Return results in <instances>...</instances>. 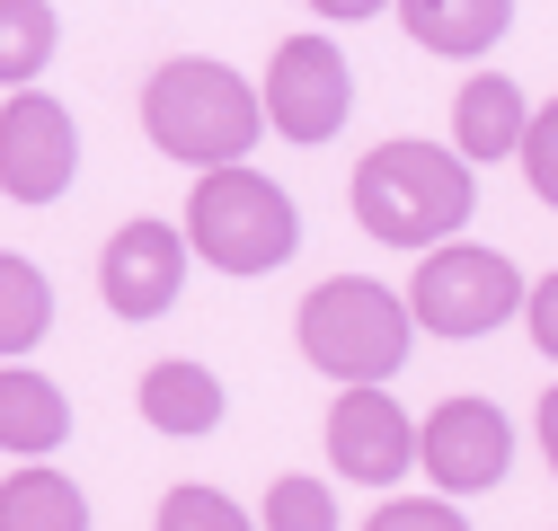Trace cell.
Wrapping results in <instances>:
<instances>
[{
  "label": "cell",
  "mask_w": 558,
  "mask_h": 531,
  "mask_svg": "<svg viewBox=\"0 0 558 531\" xmlns=\"http://www.w3.org/2000/svg\"><path fill=\"white\" fill-rule=\"evenodd\" d=\"M45 328H53V284L36 275L27 257L0 248V355H27Z\"/></svg>",
  "instance_id": "e0dca14e"
},
{
  "label": "cell",
  "mask_w": 558,
  "mask_h": 531,
  "mask_svg": "<svg viewBox=\"0 0 558 531\" xmlns=\"http://www.w3.org/2000/svg\"><path fill=\"white\" fill-rule=\"evenodd\" d=\"M390 10H399V27L416 45L444 53V62H470V53H487L514 27V0H390Z\"/></svg>",
  "instance_id": "7c38bea8"
},
{
  "label": "cell",
  "mask_w": 558,
  "mask_h": 531,
  "mask_svg": "<svg viewBox=\"0 0 558 531\" xmlns=\"http://www.w3.org/2000/svg\"><path fill=\"white\" fill-rule=\"evenodd\" d=\"M399 301H408L416 328H435V337H487V328L514 319L523 275H514V257L478 248V239H435V248H416V284Z\"/></svg>",
  "instance_id": "5b68a950"
},
{
  "label": "cell",
  "mask_w": 558,
  "mask_h": 531,
  "mask_svg": "<svg viewBox=\"0 0 558 531\" xmlns=\"http://www.w3.org/2000/svg\"><path fill=\"white\" fill-rule=\"evenodd\" d=\"M257 522H275V531H337V496L319 479H275V496H266Z\"/></svg>",
  "instance_id": "ac0fdd59"
},
{
  "label": "cell",
  "mask_w": 558,
  "mask_h": 531,
  "mask_svg": "<svg viewBox=\"0 0 558 531\" xmlns=\"http://www.w3.org/2000/svg\"><path fill=\"white\" fill-rule=\"evenodd\" d=\"M541 452H549V479H558V390L541 398Z\"/></svg>",
  "instance_id": "cb8c5ba5"
},
{
  "label": "cell",
  "mask_w": 558,
  "mask_h": 531,
  "mask_svg": "<svg viewBox=\"0 0 558 531\" xmlns=\"http://www.w3.org/2000/svg\"><path fill=\"white\" fill-rule=\"evenodd\" d=\"M416 460L435 470L444 496H487L514 470V425L497 398H444V408L416 425Z\"/></svg>",
  "instance_id": "ba28073f"
},
{
  "label": "cell",
  "mask_w": 558,
  "mask_h": 531,
  "mask_svg": "<svg viewBox=\"0 0 558 531\" xmlns=\"http://www.w3.org/2000/svg\"><path fill=\"white\" fill-rule=\"evenodd\" d=\"M143 124H151V151H169L186 169H214V160H248L257 151L266 107H257V89L231 72V62L178 53L143 89Z\"/></svg>",
  "instance_id": "6da1fadb"
},
{
  "label": "cell",
  "mask_w": 558,
  "mask_h": 531,
  "mask_svg": "<svg viewBox=\"0 0 558 531\" xmlns=\"http://www.w3.org/2000/svg\"><path fill=\"white\" fill-rule=\"evenodd\" d=\"M311 10H319V18H337V27H364V18H381V10H390V0H311Z\"/></svg>",
  "instance_id": "603a6c76"
},
{
  "label": "cell",
  "mask_w": 558,
  "mask_h": 531,
  "mask_svg": "<svg viewBox=\"0 0 558 531\" xmlns=\"http://www.w3.org/2000/svg\"><path fill=\"white\" fill-rule=\"evenodd\" d=\"M72 434V398H62L45 372H19V355H0V452H53Z\"/></svg>",
  "instance_id": "4fadbf2b"
},
{
  "label": "cell",
  "mask_w": 558,
  "mask_h": 531,
  "mask_svg": "<svg viewBox=\"0 0 558 531\" xmlns=\"http://www.w3.org/2000/svg\"><path fill=\"white\" fill-rule=\"evenodd\" d=\"M143 417L178 443L195 434H214L222 425V372H204V363H151L143 372Z\"/></svg>",
  "instance_id": "5bb4252c"
},
{
  "label": "cell",
  "mask_w": 558,
  "mask_h": 531,
  "mask_svg": "<svg viewBox=\"0 0 558 531\" xmlns=\"http://www.w3.org/2000/svg\"><path fill=\"white\" fill-rule=\"evenodd\" d=\"M0 531H89V496L36 460V470L0 479Z\"/></svg>",
  "instance_id": "9a60e30c"
},
{
  "label": "cell",
  "mask_w": 558,
  "mask_h": 531,
  "mask_svg": "<svg viewBox=\"0 0 558 531\" xmlns=\"http://www.w3.org/2000/svg\"><path fill=\"white\" fill-rule=\"evenodd\" d=\"M81 177V133H72V107L45 98V89H10L0 107V195L10 205H53L62 186Z\"/></svg>",
  "instance_id": "52a82bcc"
},
{
  "label": "cell",
  "mask_w": 558,
  "mask_h": 531,
  "mask_svg": "<svg viewBox=\"0 0 558 531\" xmlns=\"http://www.w3.org/2000/svg\"><path fill=\"white\" fill-rule=\"evenodd\" d=\"M98 293H107L116 319H160V310H178V293H186V231H169V222H124V231L107 239V257H98Z\"/></svg>",
  "instance_id": "30bf717a"
},
{
  "label": "cell",
  "mask_w": 558,
  "mask_h": 531,
  "mask_svg": "<svg viewBox=\"0 0 558 531\" xmlns=\"http://www.w3.org/2000/svg\"><path fill=\"white\" fill-rule=\"evenodd\" d=\"M478 186H470V160L461 151H435V143H381L364 169H355V222L390 248H435L470 222Z\"/></svg>",
  "instance_id": "3957f363"
},
{
  "label": "cell",
  "mask_w": 558,
  "mask_h": 531,
  "mask_svg": "<svg viewBox=\"0 0 558 531\" xmlns=\"http://www.w3.org/2000/svg\"><path fill=\"white\" fill-rule=\"evenodd\" d=\"M514 160H523V177H532V195H541V205H558V98L523 115V143H514Z\"/></svg>",
  "instance_id": "ffe728a7"
},
{
  "label": "cell",
  "mask_w": 558,
  "mask_h": 531,
  "mask_svg": "<svg viewBox=\"0 0 558 531\" xmlns=\"http://www.w3.org/2000/svg\"><path fill=\"white\" fill-rule=\"evenodd\" d=\"M186 248L214 266V275H275V266L302 248V213L266 169L214 160L195 177V195H186Z\"/></svg>",
  "instance_id": "7a4b0ae2"
},
{
  "label": "cell",
  "mask_w": 558,
  "mask_h": 531,
  "mask_svg": "<svg viewBox=\"0 0 558 531\" xmlns=\"http://www.w3.org/2000/svg\"><path fill=\"white\" fill-rule=\"evenodd\" d=\"M523 115H532V98H523L506 72H470L461 98H452V151H461V160H514Z\"/></svg>",
  "instance_id": "8fae6325"
},
{
  "label": "cell",
  "mask_w": 558,
  "mask_h": 531,
  "mask_svg": "<svg viewBox=\"0 0 558 531\" xmlns=\"http://www.w3.org/2000/svg\"><path fill=\"white\" fill-rule=\"evenodd\" d=\"M514 310L532 319V346H541V355L558 363V275H541V284H532V293H523Z\"/></svg>",
  "instance_id": "7402d4cb"
},
{
  "label": "cell",
  "mask_w": 558,
  "mask_h": 531,
  "mask_svg": "<svg viewBox=\"0 0 558 531\" xmlns=\"http://www.w3.org/2000/svg\"><path fill=\"white\" fill-rule=\"evenodd\" d=\"M364 522H373V531H461L470 514H452V496L435 487V496H390V505L364 514Z\"/></svg>",
  "instance_id": "44dd1931"
},
{
  "label": "cell",
  "mask_w": 558,
  "mask_h": 531,
  "mask_svg": "<svg viewBox=\"0 0 558 531\" xmlns=\"http://www.w3.org/2000/svg\"><path fill=\"white\" fill-rule=\"evenodd\" d=\"M328 460H337V479H355V487H390L416 460V417L381 381H345L337 408H328Z\"/></svg>",
  "instance_id": "9c48e42d"
},
{
  "label": "cell",
  "mask_w": 558,
  "mask_h": 531,
  "mask_svg": "<svg viewBox=\"0 0 558 531\" xmlns=\"http://www.w3.org/2000/svg\"><path fill=\"white\" fill-rule=\"evenodd\" d=\"M151 522H160V531H240L248 514H240V505H231L222 487H169Z\"/></svg>",
  "instance_id": "d6986e66"
},
{
  "label": "cell",
  "mask_w": 558,
  "mask_h": 531,
  "mask_svg": "<svg viewBox=\"0 0 558 531\" xmlns=\"http://www.w3.org/2000/svg\"><path fill=\"white\" fill-rule=\"evenodd\" d=\"M408 337H416L408 301L381 293L373 275H337L302 301V355L328 381H390L408 363Z\"/></svg>",
  "instance_id": "277c9868"
},
{
  "label": "cell",
  "mask_w": 558,
  "mask_h": 531,
  "mask_svg": "<svg viewBox=\"0 0 558 531\" xmlns=\"http://www.w3.org/2000/svg\"><path fill=\"white\" fill-rule=\"evenodd\" d=\"M266 124L284 133V143H328L355 107V72H345L337 36H284L266 62V89H257Z\"/></svg>",
  "instance_id": "8992f818"
},
{
  "label": "cell",
  "mask_w": 558,
  "mask_h": 531,
  "mask_svg": "<svg viewBox=\"0 0 558 531\" xmlns=\"http://www.w3.org/2000/svg\"><path fill=\"white\" fill-rule=\"evenodd\" d=\"M53 45H62L53 0H0V89L36 81L45 62H53Z\"/></svg>",
  "instance_id": "2e32d148"
}]
</instances>
